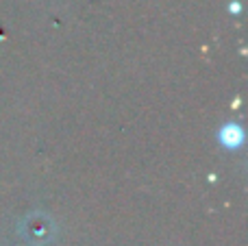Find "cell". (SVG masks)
<instances>
[{
  "instance_id": "1",
  "label": "cell",
  "mask_w": 248,
  "mask_h": 246,
  "mask_svg": "<svg viewBox=\"0 0 248 246\" xmlns=\"http://www.w3.org/2000/svg\"><path fill=\"white\" fill-rule=\"evenodd\" d=\"M220 139L227 146H240L242 139H244V133H242V129L237 124H227L222 129V133H220Z\"/></svg>"
}]
</instances>
